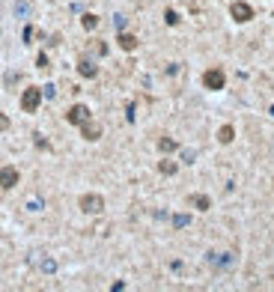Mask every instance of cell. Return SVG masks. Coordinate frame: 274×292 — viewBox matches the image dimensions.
<instances>
[{"instance_id":"7a4b0ae2","label":"cell","mask_w":274,"mask_h":292,"mask_svg":"<svg viewBox=\"0 0 274 292\" xmlns=\"http://www.w3.org/2000/svg\"><path fill=\"white\" fill-rule=\"evenodd\" d=\"M77 206H81V212H87V215H99L104 209V197L101 194H81Z\"/></svg>"},{"instance_id":"8fae6325","label":"cell","mask_w":274,"mask_h":292,"mask_svg":"<svg viewBox=\"0 0 274 292\" xmlns=\"http://www.w3.org/2000/svg\"><path fill=\"white\" fill-rule=\"evenodd\" d=\"M232 137H236V128H232V125H221L218 140H221V143H232Z\"/></svg>"},{"instance_id":"3957f363","label":"cell","mask_w":274,"mask_h":292,"mask_svg":"<svg viewBox=\"0 0 274 292\" xmlns=\"http://www.w3.org/2000/svg\"><path fill=\"white\" fill-rule=\"evenodd\" d=\"M224 84H226V75H224V69H206L203 72V87L206 90H224Z\"/></svg>"},{"instance_id":"52a82bcc","label":"cell","mask_w":274,"mask_h":292,"mask_svg":"<svg viewBox=\"0 0 274 292\" xmlns=\"http://www.w3.org/2000/svg\"><path fill=\"white\" fill-rule=\"evenodd\" d=\"M77 72H81V75H84V78H96V75H99V69H96V63H93V60H87V57H84L81 63H77Z\"/></svg>"},{"instance_id":"5bb4252c","label":"cell","mask_w":274,"mask_h":292,"mask_svg":"<svg viewBox=\"0 0 274 292\" xmlns=\"http://www.w3.org/2000/svg\"><path fill=\"white\" fill-rule=\"evenodd\" d=\"M81 24H84V27H87V30H96V24H99V18H96V15H93V12H87V15H84V18H81Z\"/></svg>"},{"instance_id":"ba28073f","label":"cell","mask_w":274,"mask_h":292,"mask_svg":"<svg viewBox=\"0 0 274 292\" xmlns=\"http://www.w3.org/2000/svg\"><path fill=\"white\" fill-rule=\"evenodd\" d=\"M81 134H84V140H99L101 131H99V125H93V122L87 120V122H81Z\"/></svg>"},{"instance_id":"4fadbf2b","label":"cell","mask_w":274,"mask_h":292,"mask_svg":"<svg viewBox=\"0 0 274 292\" xmlns=\"http://www.w3.org/2000/svg\"><path fill=\"white\" fill-rule=\"evenodd\" d=\"M158 170H161L164 176H173V173H176V161H167V158H164V161L158 164Z\"/></svg>"},{"instance_id":"7c38bea8","label":"cell","mask_w":274,"mask_h":292,"mask_svg":"<svg viewBox=\"0 0 274 292\" xmlns=\"http://www.w3.org/2000/svg\"><path fill=\"white\" fill-rule=\"evenodd\" d=\"M158 149H161V152H173V149H176V140L161 137V140H158Z\"/></svg>"},{"instance_id":"277c9868","label":"cell","mask_w":274,"mask_h":292,"mask_svg":"<svg viewBox=\"0 0 274 292\" xmlns=\"http://www.w3.org/2000/svg\"><path fill=\"white\" fill-rule=\"evenodd\" d=\"M229 15L236 18L239 24H245V21H250V18H253V6H250V3H245V0H236V3L229 6Z\"/></svg>"},{"instance_id":"e0dca14e","label":"cell","mask_w":274,"mask_h":292,"mask_svg":"<svg viewBox=\"0 0 274 292\" xmlns=\"http://www.w3.org/2000/svg\"><path fill=\"white\" fill-rule=\"evenodd\" d=\"M164 18H167V24H170V27H173V24H179V15H176L173 9H167V12H164Z\"/></svg>"},{"instance_id":"5b68a950","label":"cell","mask_w":274,"mask_h":292,"mask_svg":"<svg viewBox=\"0 0 274 292\" xmlns=\"http://www.w3.org/2000/svg\"><path fill=\"white\" fill-rule=\"evenodd\" d=\"M18 179H21V173L12 167V164H6V167H0V188L3 191H9V188H15L18 185Z\"/></svg>"},{"instance_id":"9c48e42d","label":"cell","mask_w":274,"mask_h":292,"mask_svg":"<svg viewBox=\"0 0 274 292\" xmlns=\"http://www.w3.org/2000/svg\"><path fill=\"white\" fill-rule=\"evenodd\" d=\"M120 48H123V51H134V48H137V36L120 33Z\"/></svg>"},{"instance_id":"2e32d148","label":"cell","mask_w":274,"mask_h":292,"mask_svg":"<svg viewBox=\"0 0 274 292\" xmlns=\"http://www.w3.org/2000/svg\"><path fill=\"white\" fill-rule=\"evenodd\" d=\"M188 224H191L188 215H176V218H173V227H188Z\"/></svg>"},{"instance_id":"d6986e66","label":"cell","mask_w":274,"mask_h":292,"mask_svg":"<svg viewBox=\"0 0 274 292\" xmlns=\"http://www.w3.org/2000/svg\"><path fill=\"white\" fill-rule=\"evenodd\" d=\"M9 128V117L6 114H0V131H6Z\"/></svg>"},{"instance_id":"6da1fadb","label":"cell","mask_w":274,"mask_h":292,"mask_svg":"<svg viewBox=\"0 0 274 292\" xmlns=\"http://www.w3.org/2000/svg\"><path fill=\"white\" fill-rule=\"evenodd\" d=\"M39 104H42V90L39 87H27L24 96H21V107H24V114H36L39 111Z\"/></svg>"},{"instance_id":"9a60e30c","label":"cell","mask_w":274,"mask_h":292,"mask_svg":"<svg viewBox=\"0 0 274 292\" xmlns=\"http://www.w3.org/2000/svg\"><path fill=\"white\" fill-rule=\"evenodd\" d=\"M27 209H30V212H42V200H39V197H30V200H27Z\"/></svg>"},{"instance_id":"8992f818","label":"cell","mask_w":274,"mask_h":292,"mask_svg":"<svg viewBox=\"0 0 274 292\" xmlns=\"http://www.w3.org/2000/svg\"><path fill=\"white\" fill-rule=\"evenodd\" d=\"M66 120H69L72 125L87 122V120H90V107H87V104H72V107H69V114H66Z\"/></svg>"},{"instance_id":"30bf717a","label":"cell","mask_w":274,"mask_h":292,"mask_svg":"<svg viewBox=\"0 0 274 292\" xmlns=\"http://www.w3.org/2000/svg\"><path fill=\"white\" fill-rule=\"evenodd\" d=\"M191 206H197L200 212H206V209L212 206V200H209L206 194H194V197H191Z\"/></svg>"},{"instance_id":"ac0fdd59","label":"cell","mask_w":274,"mask_h":292,"mask_svg":"<svg viewBox=\"0 0 274 292\" xmlns=\"http://www.w3.org/2000/svg\"><path fill=\"white\" fill-rule=\"evenodd\" d=\"M15 12H18V15H27V12H30V6H27V3H21V0H18V6H15Z\"/></svg>"}]
</instances>
